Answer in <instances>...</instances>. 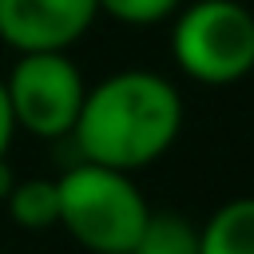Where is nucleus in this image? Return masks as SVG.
<instances>
[{
  "label": "nucleus",
  "instance_id": "obj_1",
  "mask_svg": "<svg viewBox=\"0 0 254 254\" xmlns=\"http://www.w3.org/2000/svg\"><path fill=\"white\" fill-rule=\"evenodd\" d=\"M179 131H183L179 87L159 71L127 67L87 87L71 139L79 159L131 175L163 159L175 147Z\"/></svg>",
  "mask_w": 254,
  "mask_h": 254
},
{
  "label": "nucleus",
  "instance_id": "obj_11",
  "mask_svg": "<svg viewBox=\"0 0 254 254\" xmlns=\"http://www.w3.org/2000/svg\"><path fill=\"white\" fill-rule=\"evenodd\" d=\"M12 183H16V175H12V167H8V159H0V202L8 198V190H12Z\"/></svg>",
  "mask_w": 254,
  "mask_h": 254
},
{
  "label": "nucleus",
  "instance_id": "obj_2",
  "mask_svg": "<svg viewBox=\"0 0 254 254\" xmlns=\"http://www.w3.org/2000/svg\"><path fill=\"white\" fill-rule=\"evenodd\" d=\"M64 230L91 254H127L151 214L143 190L127 171L79 159L56 179Z\"/></svg>",
  "mask_w": 254,
  "mask_h": 254
},
{
  "label": "nucleus",
  "instance_id": "obj_5",
  "mask_svg": "<svg viewBox=\"0 0 254 254\" xmlns=\"http://www.w3.org/2000/svg\"><path fill=\"white\" fill-rule=\"evenodd\" d=\"M95 16V0H0V40L16 56L67 52Z\"/></svg>",
  "mask_w": 254,
  "mask_h": 254
},
{
  "label": "nucleus",
  "instance_id": "obj_9",
  "mask_svg": "<svg viewBox=\"0 0 254 254\" xmlns=\"http://www.w3.org/2000/svg\"><path fill=\"white\" fill-rule=\"evenodd\" d=\"M95 8L127 28H151V24L171 20L183 8V0H95Z\"/></svg>",
  "mask_w": 254,
  "mask_h": 254
},
{
  "label": "nucleus",
  "instance_id": "obj_6",
  "mask_svg": "<svg viewBox=\"0 0 254 254\" xmlns=\"http://www.w3.org/2000/svg\"><path fill=\"white\" fill-rule=\"evenodd\" d=\"M198 254H254V194L222 202L198 226Z\"/></svg>",
  "mask_w": 254,
  "mask_h": 254
},
{
  "label": "nucleus",
  "instance_id": "obj_10",
  "mask_svg": "<svg viewBox=\"0 0 254 254\" xmlns=\"http://www.w3.org/2000/svg\"><path fill=\"white\" fill-rule=\"evenodd\" d=\"M16 119H12V103H8V91H4V79H0V159H8V147H12V135H16Z\"/></svg>",
  "mask_w": 254,
  "mask_h": 254
},
{
  "label": "nucleus",
  "instance_id": "obj_8",
  "mask_svg": "<svg viewBox=\"0 0 254 254\" xmlns=\"http://www.w3.org/2000/svg\"><path fill=\"white\" fill-rule=\"evenodd\" d=\"M127 254H198V226L171 210H151Z\"/></svg>",
  "mask_w": 254,
  "mask_h": 254
},
{
  "label": "nucleus",
  "instance_id": "obj_7",
  "mask_svg": "<svg viewBox=\"0 0 254 254\" xmlns=\"http://www.w3.org/2000/svg\"><path fill=\"white\" fill-rule=\"evenodd\" d=\"M4 202H8L12 222L24 230H44V226H56L60 218L56 179H16Z\"/></svg>",
  "mask_w": 254,
  "mask_h": 254
},
{
  "label": "nucleus",
  "instance_id": "obj_3",
  "mask_svg": "<svg viewBox=\"0 0 254 254\" xmlns=\"http://www.w3.org/2000/svg\"><path fill=\"white\" fill-rule=\"evenodd\" d=\"M171 28L179 71L202 87H226L254 71V12L238 0L183 4Z\"/></svg>",
  "mask_w": 254,
  "mask_h": 254
},
{
  "label": "nucleus",
  "instance_id": "obj_4",
  "mask_svg": "<svg viewBox=\"0 0 254 254\" xmlns=\"http://www.w3.org/2000/svg\"><path fill=\"white\" fill-rule=\"evenodd\" d=\"M16 127L40 139H64L75 127L87 83L67 52H20L16 67L4 75Z\"/></svg>",
  "mask_w": 254,
  "mask_h": 254
}]
</instances>
